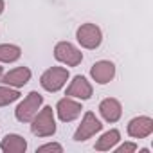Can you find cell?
<instances>
[{
  "label": "cell",
  "instance_id": "1",
  "mask_svg": "<svg viewBox=\"0 0 153 153\" xmlns=\"http://www.w3.org/2000/svg\"><path fill=\"white\" fill-rule=\"evenodd\" d=\"M31 131H33V135H36L40 139L52 137L56 133V117H54L52 106L40 108V112L31 121Z\"/></svg>",
  "mask_w": 153,
  "mask_h": 153
},
{
  "label": "cell",
  "instance_id": "2",
  "mask_svg": "<svg viewBox=\"0 0 153 153\" xmlns=\"http://www.w3.org/2000/svg\"><path fill=\"white\" fill-rule=\"evenodd\" d=\"M70 78V72L65 67H51L40 76V85L47 92H59Z\"/></svg>",
  "mask_w": 153,
  "mask_h": 153
},
{
  "label": "cell",
  "instance_id": "3",
  "mask_svg": "<svg viewBox=\"0 0 153 153\" xmlns=\"http://www.w3.org/2000/svg\"><path fill=\"white\" fill-rule=\"evenodd\" d=\"M42 105H43V96L38 94L36 90L29 92V94L24 97V101H22V103L16 106V110H15L16 121H20V123H31L33 117L40 112Z\"/></svg>",
  "mask_w": 153,
  "mask_h": 153
},
{
  "label": "cell",
  "instance_id": "4",
  "mask_svg": "<svg viewBox=\"0 0 153 153\" xmlns=\"http://www.w3.org/2000/svg\"><path fill=\"white\" fill-rule=\"evenodd\" d=\"M76 40H78V43L83 47V49H88V51H94L101 45L103 42V33L101 29L96 25V24H81L78 27V31H76Z\"/></svg>",
  "mask_w": 153,
  "mask_h": 153
},
{
  "label": "cell",
  "instance_id": "5",
  "mask_svg": "<svg viewBox=\"0 0 153 153\" xmlns=\"http://www.w3.org/2000/svg\"><path fill=\"white\" fill-rule=\"evenodd\" d=\"M54 58L67 67H78L83 61V52L70 42H58L54 45Z\"/></svg>",
  "mask_w": 153,
  "mask_h": 153
},
{
  "label": "cell",
  "instance_id": "6",
  "mask_svg": "<svg viewBox=\"0 0 153 153\" xmlns=\"http://www.w3.org/2000/svg\"><path fill=\"white\" fill-rule=\"evenodd\" d=\"M101 130H103V124L96 117V114L94 112H85V115H83L78 130L74 131V140L76 142H85V140L92 139L96 133H99Z\"/></svg>",
  "mask_w": 153,
  "mask_h": 153
},
{
  "label": "cell",
  "instance_id": "7",
  "mask_svg": "<svg viewBox=\"0 0 153 153\" xmlns=\"http://www.w3.org/2000/svg\"><path fill=\"white\" fill-rule=\"evenodd\" d=\"M81 103L78 99H74V97H68L65 96L63 99H59L56 103V114H58V119L61 123H72L76 121L79 115H81Z\"/></svg>",
  "mask_w": 153,
  "mask_h": 153
},
{
  "label": "cell",
  "instance_id": "8",
  "mask_svg": "<svg viewBox=\"0 0 153 153\" xmlns=\"http://www.w3.org/2000/svg\"><path fill=\"white\" fill-rule=\"evenodd\" d=\"M92 94H94V87H92V83L85 78V76H74L70 85L67 87V92H65V96L79 99V101L90 99Z\"/></svg>",
  "mask_w": 153,
  "mask_h": 153
},
{
  "label": "cell",
  "instance_id": "9",
  "mask_svg": "<svg viewBox=\"0 0 153 153\" xmlns=\"http://www.w3.org/2000/svg\"><path fill=\"white\" fill-rule=\"evenodd\" d=\"M90 76L97 85H106L115 78V65L108 59H99L90 67Z\"/></svg>",
  "mask_w": 153,
  "mask_h": 153
},
{
  "label": "cell",
  "instance_id": "10",
  "mask_svg": "<svg viewBox=\"0 0 153 153\" xmlns=\"http://www.w3.org/2000/svg\"><path fill=\"white\" fill-rule=\"evenodd\" d=\"M126 131L130 137L133 139H146L153 133V119L148 117V115H139V117H133L128 126H126Z\"/></svg>",
  "mask_w": 153,
  "mask_h": 153
},
{
  "label": "cell",
  "instance_id": "11",
  "mask_svg": "<svg viewBox=\"0 0 153 153\" xmlns=\"http://www.w3.org/2000/svg\"><path fill=\"white\" fill-rule=\"evenodd\" d=\"M31 76H33V72L29 67H16L6 74H2V83L7 87H13V88H22L31 81Z\"/></svg>",
  "mask_w": 153,
  "mask_h": 153
},
{
  "label": "cell",
  "instance_id": "12",
  "mask_svg": "<svg viewBox=\"0 0 153 153\" xmlns=\"http://www.w3.org/2000/svg\"><path fill=\"white\" fill-rule=\"evenodd\" d=\"M99 114L106 123H117L123 115V105L115 97H106L99 103Z\"/></svg>",
  "mask_w": 153,
  "mask_h": 153
},
{
  "label": "cell",
  "instance_id": "13",
  "mask_svg": "<svg viewBox=\"0 0 153 153\" xmlns=\"http://www.w3.org/2000/svg\"><path fill=\"white\" fill-rule=\"evenodd\" d=\"M0 149L4 153H24L27 149V140L18 133H7L0 142Z\"/></svg>",
  "mask_w": 153,
  "mask_h": 153
},
{
  "label": "cell",
  "instance_id": "14",
  "mask_svg": "<svg viewBox=\"0 0 153 153\" xmlns=\"http://www.w3.org/2000/svg\"><path fill=\"white\" fill-rule=\"evenodd\" d=\"M121 140V131L119 130H115V128H112V130H108V131H105L97 140H96V149L97 151H110V149H114L115 146H117V142Z\"/></svg>",
  "mask_w": 153,
  "mask_h": 153
},
{
  "label": "cell",
  "instance_id": "15",
  "mask_svg": "<svg viewBox=\"0 0 153 153\" xmlns=\"http://www.w3.org/2000/svg\"><path fill=\"white\" fill-rule=\"evenodd\" d=\"M22 56V49L15 43H0V63H15Z\"/></svg>",
  "mask_w": 153,
  "mask_h": 153
},
{
  "label": "cell",
  "instance_id": "16",
  "mask_svg": "<svg viewBox=\"0 0 153 153\" xmlns=\"http://www.w3.org/2000/svg\"><path fill=\"white\" fill-rule=\"evenodd\" d=\"M20 99V92L18 88L7 87V85H0V106H7L15 101Z\"/></svg>",
  "mask_w": 153,
  "mask_h": 153
},
{
  "label": "cell",
  "instance_id": "17",
  "mask_svg": "<svg viewBox=\"0 0 153 153\" xmlns=\"http://www.w3.org/2000/svg\"><path fill=\"white\" fill-rule=\"evenodd\" d=\"M36 151H38V153H47V151H56V153H61V151H63V146H61V144H58V142H47V144L40 146Z\"/></svg>",
  "mask_w": 153,
  "mask_h": 153
},
{
  "label": "cell",
  "instance_id": "18",
  "mask_svg": "<svg viewBox=\"0 0 153 153\" xmlns=\"http://www.w3.org/2000/svg\"><path fill=\"white\" fill-rule=\"evenodd\" d=\"M114 151L115 153H133V151H137V144L135 142H124L121 146H115Z\"/></svg>",
  "mask_w": 153,
  "mask_h": 153
},
{
  "label": "cell",
  "instance_id": "19",
  "mask_svg": "<svg viewBox=\"0 0 153 153\" xmlns=\"http://www.w3.org/2000/svg\"><path fill=\"white\" fill-rule=\"evenodd\" d=\"M4 9H6V2H4V0H0V15L4 13Z\"/></svg>",
  "mask_w": 153,
  "mask_h": 153
},
{
  "label": "cell",
  "instance_id": "20",
  "mask_svg": "<svg viewBox=\"0 0 153 153\" xmlns=\"http://www.w3.org/2000/svg\"><path fill=\"white\" fill-rule=\"evenodd\" d=\"M2 74H4V67L0 65V78H2Z\"/></svg>",
  "mask_w": 153,
  "mask_h": 153
}]
</instances>
